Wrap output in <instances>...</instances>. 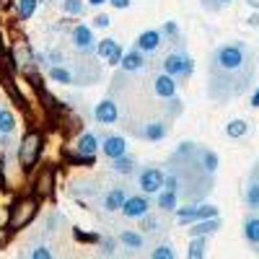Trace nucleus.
<instances>
[{
    "instance_id": "nucleus-1",
    "label": "nucleus",
    "mask_w": 259,
    "mask_h": 259,
    "mask_svg": "<svg viewBox=\"0 0 259 259\" xmlns=\"http://www.w3.org/2000/svg\"><path fill=\"white\" fill-rule=\"evenodd\" d=\"M254 73H256L254 50L246 41H226L210 55L207 91L215 101H231L251 85Z\"/></svg>"
},
{
    "instance_id": "nucleus-2",
    "label": "nucleus",
    "mask_w": 259,
    "mask_h": 259,
    "mask_svg": "<svg viewBox=\"0 0 259 259\" xmlns=\"http://www.w3.org/2000/svg\"><path fill=\"white\" fill-rule=\"evenodd\" d=\"M36 212H39V197L34 194V197H21L13 202L11 212H8V231H21V228H26L34 218H36Z\"/></svg>"
},
{
    "instance_id": "nucleus-3",
    "label": "nucleus",
    "mask_w": 259,
    "mask_h": 259,
    "mask_svg": "<svg viewBox=\"0 0 259 259\" xmlns=\"http://www.w3.org/2000/svg\"><path fill=\"white\" fill-rule=\"evenodd\" d=\"M39 153H41V135L39 133H26L24 140H21V145H18V161H21V166L31 168L36 163Z\"/></svg>"
},
{
    "instance_id": "nucleus-4",
    "label": "nucleus",
    "mask_w": 259,
    "mask_h": 259,
    "mask_svg": "<svg viewBox=\"0 0 259 259\" xmlns=\"http://www.w3.org/2000/svg\"><path fill=\"white\" fill-rule=\"evenodd\" d=\"M163 70L174 78H187L192 73V57L184 55L182 50H171L163 60Z\"/></svg>"
},
{
    "instance_id": "nucleus-5",
    "label": "nucleus",
    "mask_w": 259,
    "mask_h": 259,
    "mask_svg": "<svg viewBox=\"0 0 259 259\" xmlns=\"http://www.w3.org/2000/svg\"><path fill=\"white\" fill-rule=\"evenodd\" d=\"M138 187H140L145 194H158V192L166 187V174H163L158 166H148V168L140 171Z\"/></svg>"
},
{
    "instance_id": "nucleus-6",
    "label": "nucleus",
    "mask_w": 259,
    "mask_h": 259,
    "mask_svg": "<svg viewBox=\"0 0 259 259\" xmlns=\"http://www.w3.org/2000/svg\"><path fill=\"white\" fill-rule=\"evenodd\" d=\"M148 212H150V202H148V197H145V192H143V194H133V197L124 200V207H122L124 218L140 221V218H145Z\"/></svg>"
},
{
    "instance_id": "nucleus-7",
    "label": "nucleus",
    "mask_w": 259,
    "mask_h": 259,
    "mask_svg": "<svg viewBox=\"0 0 259 259\" xmlns=\"http://www.w3.org/2000/svg\"><path fill=\"white\" fill-rule=\"evenodd\" d=\"M70 41H73V47L80 52V55H89L94 52V29L91 26H85V24H78L73 31H70Z\"/></svg>"
},
{
    "instance_id": "nucleus-8",
    "label": "nucleus",
    "mask_w": 259,
    "mask_h": 259,
    "mask_svg": "<svg viewBox=\"0 0 259 259\" xmlns=\"http://www.w3.org/2000/svg\"><path fill=\"white\" fill-rule=\"evenodd\" d=\"M55 189V166H45L39 171V177L34 179V194L36 197H50Z\"/></svg>"
},
{
    "instance_id": "nucleus-9",
    "label": "nucleus",
    "mask_w": 259,
    "mask_h": 259,
    "mask_svg": "<svg viewBox=\"0 0 259 259\" xmlns=\"http://www.w3.org/2000/svg\"><path fill=\"white\" fill-rule=\"evenodd\" d=\"M94 117H96V122H101V124H114V122L119 119V106H117V101H114V99L99 101L96 109H94Z\"/></svg>"
},
{
    "instance_id": "nucleus-10",
    "label": "nucleus",
    "mask_w": 259,
    "mask_h": 259,
    "mask_svg": "<svg viewBox=\"0 0 259 259\" xmlns=\"http://www.w3.org/2000/svg\"><path fill=\"white\" fill-rule=\"evenodd\" d=\"M96 55H99V57H104V60H109L112 65H119V62H122V57H124L122 47L117 45L114 39H101L99 45H96Z\"/></svg>"
},
{
    "instance_id": "nucleus-11",
    "label": "nucleus",
    "mask_w": 259,
    "mask_h": 259,
    "mask_svg": "<svg viewBox=\"0 0 259 259\" xmlns=\"http://www.w3.org/2000/svg\"><path fill=\"white\" fill-rule=\"evenodd\" d=\"M101 153L109 158V161L124 156V153H127V143H124V138H122V135H109L106 140H101Z\"/></svg>"
},
{
    "instance_id": "nucleus-12",
    "label": "nucleus",
    "mask_w": 259,
    "mask_h": 259,
    "mask_svg": "<svg viewBox=\"0 0 259 259\" xmlns=\"http://www.w3.org/2000/svg\"><path fill=\"white\" fill-rule=\"evenodd\" d=\"M153 91H156V96H161V99L177 96V78L168 75V73L163 70V73L156 75V80H153Z\"/></svg>"
},
{
    "instance_id": "nucleus-13",
    "label": "nucleus",
    "mask_w": 259,
    "mask_h": 259,
    "mask_svg": "<svg viewBox=\"0 0 259 259\" xmlns=\"http://www.w3.org/2000/svg\"><path fill=\"white\" fill-rule=\"evenodd\" d=\"M161 41H163V31H158V29H148V31H143V34L138 36L135 47L143 50V52H156V50L161 47Z\"/></svg>"
},
{
    "instance_id": "nucleus-14",
    "label": "nucleus",
    "mask_w": 259,
    "mask_h": 259,
    "mask_svg": "<svg viewBox=\"0 0 259 259\" xmlns=\"http://www.w3.org/2000/svg\"><path fill=\"white\" fill-rule=\"evenodd\" d=\"M145 52L143 50H138V47H133L130 52H124V57H122V70L124 73H135V70H143L145 68V57H143Z\"/></svg>"
},
{
    "instance_id": "nucleus-15",
    "label": "nucleus",
    "mask_w": 259,
    "mask_h": 259,
    "mask_svg": "<svg viewBox=\"0 0 259 259\" xmlns=\"http://www.w3.org/2000/svg\"><path fill=\"white\" fill-rule=\"evenodd\" d=\"M244 202L249 210H259V163L254 168V174L246 184V192H244Z\"/></svg>"
},
{
    "instance_id": "nucleus-16",
    "label": "nucleus",
    "mask_w": 259,
    "mask_h": 259,
    "mask_svg": "<svg viewBox=\"0 0 259 259\" xmlns=\"http://www.w3.org/2000/svg\"><path fill=\"white\" fill-rule=\"evenodd\" d=\"M244 239L251 246H259V212L251 210L244 218Z\"/></svg>"
},
{
    "instance_id": "nucleus-17",
    "label": "nucleus",
    "mask_w": 259,
    "mask_h": 259,
    "mask_svg": "<svg viewBox=\"0 0 259 259\" xmlns=\"http://www.w3.org/2000/svg\"><path fill=\"white\" fill-rule=\"evenodd\" d=\"M166 133H168V127H166L163 119H150V122H145V124L140 127V135H143L145 140H163Z\"/></svg>"
},
{
    "instance_id": "nucleus-18",
    "label": "nucleus",
    "mask_w": 259,
    "mask_h": 259,
    "mask_svg": "<svg viewBox=\"0 0 259 259\" xmlns=\"http://www.w3.org/2000/svg\"><path fill=\"white\" fill-rule=\"evenodd\" d=\"M101 148V140L94 135V133H83L75 143V153L80 156H96V150Z\"/></svg>"
},
{
    "instance_id": "nucleus-19",
    "label": "nucleus",
    "mask_w": 259,
    "mask_h": 259,
    "mask_svg": "<svg viewBox=\"0 0 259 259\" xmlns=\"http://www.w3.org/2000/svg\"><path fill=\"white\" fill-rule=\"evenodd\" d=\"M124 192L119 189V187H112L109 192L104 194V200H101V207L106 210V212H114V210H122L124 207Z\"/></svg>"
},
{
    "instance_id": "nucleus-20",
    "label": "nucleus",
    "mask_w": 259,
    "mask_h": 259,
    "mask_svg": "<svg viewBox=\"0 0 259 259\" xmlns=\"http://www.w3.org/2000/svg\"><path fill=\"white\" fill-rule=\"evenodd\" d=\"M119 244H122L124 249H130V251H140V249L145 246V236L138 233V231L124 228V231H119Z\"/></svg>"
},
{
    "instance_id": "nucleus-21",
    "label": "nucleus",
    "mask_w": 259,
    "mask_h": 259,
    "mask_svg": "<svg viewBox=\"0 0 259 259\" xmlns=\"http://www.w3.org/2000/svg\"><path fill=\"white\" fill-rule=\"evenodd\" d=\"M177 200H179V192L163 187V189L156 194V207L163 210V212H171V210H177Z\"/></svg>"
},
{
    "instance_id": "nucleus-22",
    "label": "nucleus",
    "mask_w": 259,
    "mask_h": 259,
    "mask_svg": "<svg viewBox=\"0 0 259 259\" xmlns=\"http://www.w3.org/2000/svg\"><path fill=\"white\" fill-rule=\"evenodd\" d=\"M218 228H221V218L215 215V218L194 221V223H192V228H189V233H192V236H207V233H215Z\"/></svg>"
},
{
    "instance_id": "nucleus-23",
    "label": "nucleus",
    "mask_w": 259,
    "mask_h": 259,
    "mask_svg": "<svg viewBox=\"0 0 259 259\" xmlns=\"http://www.w3.org/2000/svg\"><path fill=\"white\" fill-rule=\"evenodd\" d=\"M197 158H200V163H202V168L207 171V174H215L218 171V153H212V150H207V148H197Z\"/></svg>"
},
{
    "instance_id": "nucleus-24",
    "label": "nucleus",
    "mask_w": 259,
    "mask_h": 259,
    "mask_svg": "<svg viewBox=\"0 0 259 259\" xmlns=\"http://www.w3.org/2000/svg\"><path fill=\"white\" fill-rule=\"evenodd\" d=\"M50 78H52L55 83H62V85L75 83V73L68 70V68H62V65H50Z\"/></svg>"
},
{
    "instance_id": "nucleus-25",
    "label": "nucleus",
    "mask_w": 259,
    "mask_h": 259,
    "mask_svg": "<svg viewBox=\"0 0 259 259\" xmlns=\"http://www.w3.org/2000/svg\"><path fill=\"white\" fill-rule=\"evenodd\" d=\"M135 166H138V163H135V158H133V156H127V153L112 161V168L117 171V174H133Z\"/></svg>"
},
{
    "instance_id": "nucleus-26",
    "label": "nucleus",
    "mask_w": 259,
    "mask_h": 259,
    "mask_svg": "<svg viewBox=\"0 0 259 259\" xmlns=\"http://www.w3.org/2000/svg\"><path fill=\"white\" fill-rule=\"evenodd\" d=\"M226 135H228V138H244V135H249V122H246V119H233V122H228V124H226Z\"/></svg>"
},
{
    "instance_id": "nucleus-27",
    "label": "nucleus",
    "mask_w": 259,
    "mask_h": 259,
    "mask_svg": "<svg viewBox=\"0 0 259 259\" xmlns=\"http://www.w3.org/2000/svg\"><path fill=\"white\" fill-rule=\"evenodd\" d=\"M189 259H202L205 256V236H192V244L187 251Z\"/></svg>"
},
{
    "instance_id": "nucleus-28",
    "label": "nucleus",
    "mask_w": 259,
    "mask_h": 259,
    "mask_svg": "<svg viewBox=\"0 0 259 259\" xmlns=\"http://www.w3.org/2000/svg\"><path fill=\"white\" fill-rule=\"evenodd\" d=\"M13 57H16L18 65H24V68H31V65H34V52H31V47H26V45H21V47L13 52Z\"/></svg>"
},
{
    "instance_id": "nucleus-29",
    "label": "nucleus",
    "mask_w": 259,
    "mask_h": 259,
    "mask_svg": "<svg viewBox=\"0 0 259 259\" xmlns=\"http://www.w3.org/2000/svg\"><path fill=\"white\" fill-rule=\"evenodd\" d=\"M16 130V117L8 109H0V135H11Z\"/></svg>"
},
{
    "instance_id": "nucleus-30",
    "label": "nucleus",
    "mask_w": 259,
    "mask_h": 259,
    "mask_svg": "<svg viewBox=\"0 0 259 259\" xmlns=\"http://www.w3.org/2000/svg\"><path fill=\"white\" fill-rule=\"evenodd\" d=\"M36 6H39V0H18V16L21 18H31L36 13Z\"/></svg>"
},
{
    "instance_id": "nucleus-31",
    "label": "nucleus",
    "mask_w": 259,
    "mask_h": 259,
    "mask_svg": "<svg viewBox=\"0 0 259 259\" xmlns=\"http://www.w3.org/2000/svg\"><path fill=\"white\" fill-rule=\"evenodd\" d=\"M6 91H8V96L13 99V104H18V106H26V99L21 96V91L16 89V83H13L11 78H6Z\"/></svg>"
},
{
    "instance_id": "nucleus-32",
    "label": "nucleus",
    "mask_w": 259,
    "mask_h": 259,
    "mask_svg": "<svg viewBox=\"0 0 259 259\" xmlns=\"http://www.w3.org/2000/svg\"><path fill=\"white\" fill-rule=\"evenodd\" d=\"M150 256H153V259H174V256H177V251L171 249L168 244H158L153 251H150Z\"/></svg>"
},
{
    "instance_id": "nucleus-33",
    "label": "nucleus",
    "mask_w": 259,
    "mask_h": 259,
    "mask_svg": "<svg viewBox=\"0 0 259 259\" xmlns=\"http://www.w3.org/2000/svg\"><path fill=\"white\" fill-rule=\"evenodd\" d=\"M140 221H143V228H145L148 233H156V231H161V226H163V223H161V218H153L150 212L145 215V218H140Z\"/></svg>"
},
{
    "instance_id": "nucleus-34",
    "label": "nucleus",
    "mask_w": 259,
    "mask_h": 259,
    "mask_svg": "<svg viewBox=\"0 0 259 259\" xmlns=\"http://www.w3.org/2000/svg\"><path fill=\"white\" fill-rule=\"evenodd\" d=\"M62 8H65V13H73V16L83 13V3H80V0H62Z\"/></svg>"
},
{
    "instance_id": "nucleus-35",
    "label": "nucleus",
    "mask_w": 259,
    "mask_h": 259,
    "mask_svg": "<svg viewBox=\"0 0 259 259\" xmlns=\"http://www.w3.org/2000/svg\"><path fill=\"white\" fill-rule=\"evenodd\" d=\"M29 256H31V259H52V249H47V246H34V249L29 251Z\"/></svg>"
},
{
    "instance_id": "nucleus-36",
    "label": "nucleus",
    "mask_w": 259,
    "mask_h": 259,
    "mask_svg": "<svg viewBox=\"0 0 259 259\" xmlns=\"http://www.w3.org/2000/svg\"><path fill=\"white\" fill-rule=\"evenodd\" d=\"M161 31H163V36H168V39H177V36H179V26H177V21H166Z\"/></svg>"
},
{
    "instance_id": "nucleus-37",
    "label": "nucleus",
    "mask_w": 259,
    "mask_h": 259,
    "mask_svg": "<svg viewBox=\"0 0 259 259\" xmlns=\"http://www.w3.org/2000/svg\"><path fill=\"white\" fill-rule=\"evenodd\" d=\"M114 239H101V254H106V256H112L114 254Z\"/></svg>"
},
{
    "instance_id": "nucleus-38",
    "label": "nucleus",
    "mask_w": 259,
    "mask_h": 259,
    "mask_svg": "<svg viewBox=\"0 0 259 259\" xmlns=\"http://www.w3.org/2000/svg\"><path fill=\"white\" fill-rule=\"evenodd\" d=\"M168 114H171V117H174V114H182V101L174 99V96L168 99Z\"/></svg>"
},
{
    "instance_id": "nucleus-39",
    "label": "nucleus",
    "mask_w": 259,
    "mask_h": 259,
    "mask_svg": "<svg viewBox=\"0 0 259 259\" xmlns=\"http://www.w3.org/2000/svg\"><path fill=\"white\" fill-rule=\"evenodd\" d=\"M94 26H96V29H109V16H104V13L96 16V18H94Z\"/></svg>"
},
{
    "instance_id": "nucleus-40",
    "label": "nucleus",
    "mask_w": 259,
    "mask_h": 259,
    "mask_svg": "<svg viewBox=\"0 0 259 259\" xmlns=\"http://www.w3.org/2000/svg\"><path fill=\"white\" fill-rule=\"evenodd\" d=\"M47 60H50V65H57V62L62 60V55H60V50H50V52H47Z\"/></svg>"
},
{
    "instance_id": "nucleus-41",
    "label": "nucleus",
    "mask_w": 259,
    "mask_h": 259,
    "mask_svg": "<svg viewBox=\"0 0 259 259\" xmlns=\"http://www.w3.org/2000/svg\"><path fill=\"white\" fill-rule=\"evenodd\" d=\"M109 3H112L114 8H119V11H124V8H130V0H109Z\"/></svg>"
},
{
    "instance_id": "nucleus-42",
    "label": "nucleus",
    "mask_w": 259,
    "mask_h": 259,
    "mask_svg": "<svg viewBox=\"0 0 259 259\" xmlns=\"http://www.w3.org/2000/svg\"><path fill=\"white\" fill-rule=\"evenodd\" d=\"M8 228H0V249H6V241H8Z\"/></svg>"
},
{
    "instance_id": "nucleus-43",
    "label": "nucleus",
    "mask_w": 259,
    "mask_h": 259,
    "mask_svg": "<svg viewBox=\"0 0 259 259\" xmlns=\"http://www.w3.org/2000/svg\"><path fill=\"white\" fill-rule=\"evenodd\" d=\"M251 106H254V109H259V85H256V91L251 94V101H249Z\"/></svg>"
},
{
    "instance_id": "nucleus-44",
    "label": "nucleus",
    "mask_w": 259,
    "mask_h": 259,
    "mask_svg": "<svg viewBox=\"0 0 259 259\" xmlns=\"http://www.w3.org/2000/svg\"><path fill=\"white\" fill-rule=\"evenodd\" d=\"M249 26H259V16H251L249 18Z\"/></svg>"
},
{
    "instance_id": "nucleus-45",
    "label": "nucleus",
    "mask_w": 259,
    "mask_h": 259,
    "mask_svg": "<svg viewBox=\"0 0 259 259\" xmlns=\"http://www.w3.org/2000/svg\"><path fill=\"white\" fill-rule=\"evenodd\" d=\"M89 3H91L94 8H99V6H104V3H106V0H89Z\"/></svg>"
},
{
    "instance_id": "nucleus-46",
    "label": "nucleus",
    "mask_w": 259,
    "mask_h": 259,
    "mask_svg": "<svg viewBox=\"0 0 259 259\" xmlns=\"http://www.w3.org/2000/svg\"><path fill=\"white\" fill-rule=\"evenodd\" d=\"M249 6L251 8H259V0H249Z\"/></svg>"
},
{
    "instance_id": "nucleus-47",
    "label": "nucleus",
    "mask_w": 259,
    "mask_h": 259,
    "mask_svg": "<svg viewBox=\"0 0 259 259\" xmlns=\"http://www.w3.org/2000/svg\"><path fill=\"white\" fill-rule=\"evenodd\" d=\"M6 6H11V0H0V8H6Z\"/></svg>"
},
{
    "instance_id": "nucleus-48",
    "label": "nucleus",
    "mask_w": 259,
    "mask_h": 259,
    "mask_svg": "<svg viewBox=\"0 0 259 259\" xmlns=\"http://www.w3.org/2000/svg\"><path fill=\"white\" fill-rule=\"evenodd\" d=\"M0 57H3V41H0Z\"/></svg>"
},
{
    "instance_id": "nucleus-49",
    "label": "nucleus",
    "mask_w": 259,
    "mask_h": 259,
    "mask_svg": "<svg viewBox=\"0 0 259 259\" xmlns=\"http://www.w3.org/2000/svg\"><path fill=\"white\" fill-rule=\"evenodd\" d=\"M218 3H221V6H223V3H231V0H218Z\"/></svg>"
},
{
    "instance_id": "nucleus-50",
    "label": "nucleus",
    "mask_w": 259,
    "mask_h": 259,
    "mask_svg": "<svg viewBox=\"0 0 259 259\" xmlns=\"http://www.w3.org/2000/svg\"><path fill=\"white\" fill-rule=\"evenodd\" d=\"M256 254H259V246H256Z\"/></svg>"
}]
</instances>
